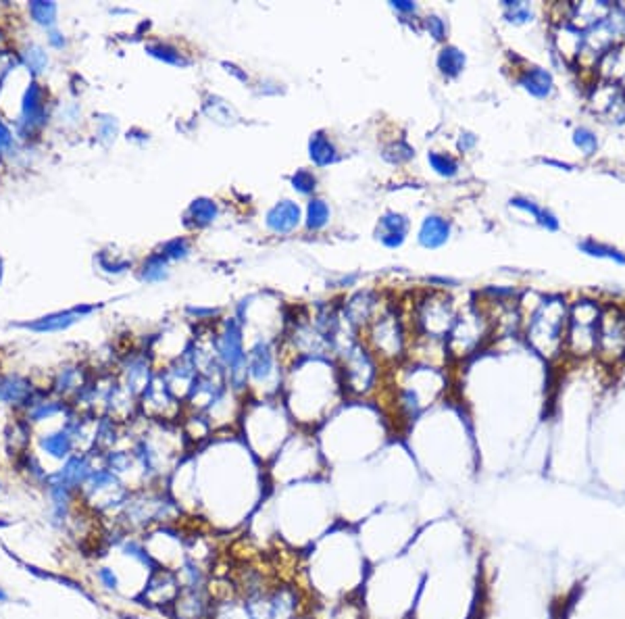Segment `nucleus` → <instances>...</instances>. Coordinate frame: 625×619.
<instances>
[{
	"label": "nucleus",
	"instance_id": "f257e3e1",
	"mask_svg": "<svg viewBox=\"0 0 625 619\" xmlns=\"http://www.w3.org/2000/svg\"><path fill=\"white\" fill-rule=\"evenodd\" d=\"M355 523L338 521L304 550L306 592L315 603H336L361 596L369 574Z\"/></svg>",
	"mask_w": 625,
	"mask_h": 619
},
{
	"label": "nucleus",
	"instance_id": "f03ea898",
	"mask_svg": "<svg viewBox=\"0 0 625 619\" xmlns=\"http://www.w3.org/2000/svg\"><path fill=\"white\" fill-rule=\"evenodd\" d=\"M271 494L277 496V503H271L267 496L258 513H263V519L273 526L277 538L290 547L306 550L319 536L342 521L336 515L330 490L321 479L275 488Z\"/></svg>",
	"mask_w": 625,
	"mask_h": 619
},
{
	"label": "nucleus",
	"instance_id": "7ed1b4c3",
	"mask_svg": "<svg viewBox=\"0 0 625 619\" xmlns=\"http://www.w3.org/2000/svg\"><path fill=\"white\" fill-rule=\"evenodd\" d=\"M242 428H244V444L267 467L280 448L292 436L294 419L290 417L288 409L275 399H258L248 407L244 404L242 413Z\"/></svg>",
	"mask_w": 625,
	"mask_h": 619
},
{
	"label": "nucleus",
	"instance_id": "20e7f679",
	"mask_svg": "<svg viewBox=\"0 0 625 619\" xmlns=\"http://www.w3.org/2000/svg\"><path fill=\"white\" fill-rule=\"evenodd\" d=\"M355 528L369 563L392 559L408 550L415 540V530L408 528L405 509L394 505L375 509L373 515L365 517V521Z\"/></svg>",
	"mask_w": 625,
	"mask_h": 619
},
{
	"label": "nucleus",
	"instance_id": "39448f33",
	"mask_svg": "<svg viewBox=\"0 0 625 619\" xmlns=\"http://www.w3.org/2000/svg\"><path fill=\"white\" fill-rule=\"evenodd\" d=\"M265 470L271 490H275L300 482L323 479L326 457L311 434L294 432Z\"/></svg>",
	"mask_w": 625,
	"mask_h": 619
},
{
	"label": "nucleus",
	"instance_id": "423d86ee",
	"mask_svg": "<svg viewBox=\"0 0 625 619\" xmlns=\"http://www.w3.org/2000/svg\"><path fill=\"white\" fill-rule=\"evenodd\" d=\"M569 305L563 296H546L532 311L525 336L527 342L546 359L565 355V331H567Z\"/></svg>",
	"mask_w": 625,
	"mask_h": 619
},
{
	"label": "nucleus",
	"instance_id": "0eeeda50",
	"mask_svg": "<svg viewBox=\"0 0 625 619\" xmlns=\"http://www.w3.org/2000/svg\"><path fill=\"white\" fill-rule=\"evenodd\" d=\"M602 305L594 298H578L569 305L565 353L573 359H588L596 355V334Z\"/></svg>",
	"mask_w": 625,
	"mask_h": 619
},
{
	"label": "nucleus",
	"instance_id": "6e6552de",
	"mask_svg": "<svg viewBox=\"0 0 625 619\" xmlns=\"http://www.w3.org/2000/svg\"><path fill=\"white\" fill-rule=\"evenodd\" d=\"M130 492L132 488L123 479H119L107 467H96L79 490V501L94 515L113 517L123 507Z\"/></svg>",
	"mask_w": 625,
	"mask_h": 619
},
{
	"label": "nucleus",
	"instance_id": "1a4fd4ad",
	"mask_svg": "<svg viewBox=\"0 0 625 619\" xmlns=\"http://www.w3.org/2000/svg\"><path fill=\"white\" fill-rule=\"evenodd\" d=\"M596 357L607 365H617L625 359V309L615 302L602 305L596 334Z\"/></svg>",
	"mask_w": 625,
	"mask_h": 619
},
{
	"label": "nucleus",
	"instance_id": "9d476101",
	"mask_svg": "<svg viewBox=\"0 0 625 619\" xmlns=\"http://www.w3.org/2000/svg\"><path fill=\"white\" fill-rule=\"evenodd\" d=\"M215 605V586L182 588L169 613L173 619H211Z\"/></svg>",
	"mask_w": 625,
	"mask_h": 619
},
{
	"label": "nucleus",
	"instance_id": "9b49d317",
	"mask_svg": "<svg viewBox=\"0 0 625 619\" xmlns=\"http://www.w3.org/2000/svg\"><path fill=\"white\" fill-rule=\"evenodd\" d=\"M180 590H182V584H180V578H178V574L173 569L154 567L147 578L140 598L147 601V605H150V607L171 609V605L176 603Z\"/></svg>",
	"mask_w": 625,
	"mask_h": 619
},
{
	"label": "nucleus",
	"instance_id": "f8f14e48",
	"mask_svg": "<svg viewBox=\"0 0 625 619\" xmlns=\"http://www.w3.org/2000/svg\"><path fill=\"white\" fill-rule=\"evenodd\" d=\"M588 105L600 117H607L615 123L625 121V92L615 81L596 79L590 90Z\"/></svg>",
	"mask_w": 625,
	"mask_h": 619
},
{
	"label": "nucleus",
	"instance_id": "ddd939ff",
	"mask_svg": "<svg viewBox=\"0 0 625 619\" xmlns=\"http://www.w3.org/2000/svg\"><path fill=\"white\" fill-rule=\"evenodd\" d=\"M457 322V311L452 307V300L448 296L434 294L419 311V324L423 326L428 338H442L448 336Z\"/></svg>",
	"mask_w": 625,
	"mask_h": 619
},
{
	"label": "nucleus",
	"instance_id": "4468645a",
	"mask_svg": "<svg viewBox=\"0 0 625 619\" xmlns=\"http://www.w3.org/2000/svg\"><path fill=\"white\" fill-rule=\"evenodd\" d=\"M486 334V317L474 311L467 315H457V322L450 329V340H448V348L454 355H469Z\"/></svg>",
	"mask_w": 625,
	"mask_h": 619
},
{
	"label": "nucleus",
	"instance_id": "2eb2a0df",
	"mask_svg": "<svg viewBox=\"0 0 625 619\" xmlns=\"http://www.w3.org/2000/svg\"><path fill=\"white\" fill-rule=\"evenodd\" d=\"M375 382V369L365 353H348L342 369V388L350 394H365Z\"/></svg>",
	"mask_w": 625,
	"mask_h": 619
},
{
	"label": "nucleus",
	"instance_id": "dca6fc26",
	"mask_svg": "<svg viewBox=\"0 0 625 619\" xmlns=\"http://www.w3.org/2000/svg\"><path fill=\"white\" fill-rule=\"evenodd\" d=\"M142 409L152 419H173L180 413L178 397L167 388V384L161 380H152L150 386L142 394Z\"/></svg>",
	"mask_w": 625,
	"mask_h": 619
},
{
	"label": "nucleus",
	"instance_id": "f3484780",
	"mask_svg": "<svg viewBox=\"0 0 625 619\" xmlns=\"http://www.w3.org/2000/svg\"><path fill=\"white\" fill-rule=\"evenodd\" d=\"M94 470H96V467H94V463H92V457H90L88 453H77V455H71V457L63 463V467H61L59 472H55L52 475H55L59 482H63L65 486H69L71 490L79 492Z\"/></svg>",
	"mask_w": 625,
	"mask_h": 619
},
{
	"label": "nucleus",
	"instance_id": "a211bd4d",
	"mask_svg": "<svg viewBox=\"0 0 625 619\" xmlns=\"http://www.w3.org/2000/svg\"><path fill=\"white\" fill-rule=\"evenodd\" d=\"M615 4L609 0H596V2H573L571 4V19L569 23L575 25L582 32H588L590 28L598 25L602 19H607V15L611 13Z\"/></svg>",
	"mask_w": 625,
	"mask_h": 619
},
{
	"label": "nucleus",
	"instance_id": "6ab92c4d",
	"mask_svg": "<svg viewBox=\"0 0 625 619\" xmlns=\"http://www.w3.org/2000/svg\"><path fill=\"white\" fill-rule=\"evenodd\" d=\"M517 84L534 98L538 101H546L551 98L552 92H554V77L549 69L544 67H538V65H532V67H525L523 72L517 75Z\"/></svg>",
	"mask_w": 625,
	"mask_h": 619
},
{
	"label": "nucleus",
	"instance_id": "aec40b11",
	"mask_svg": "<svg viewBox=\"0 0 625 619\" xmlns=\"http://www.w3.org/2000/svg\"><path fill=\"white\" fill-rule=\"evenodd\" d=\"M584 42H586V34L571 23H563L554 28V48L569 63H575V59L580 57L584 48Z\"/></svg>",
	"mask_w": 625,
	"mask_h": 619
},
{
	"label": "nucleus",
	"instance_id": "412c9836",
	"mask_svg": "<svg viewBox=\"0 0 625 619\" xmlns=\"http://www.w3.org/2000/svg\"><path fill=\"white\" fill-rule=\"evenodd\" d=\"M46 123V105H44V94L38 84H30L25 90L23 103H21V125L28 127H42Z\"/></svg>",
	"mask_w": 625,
	"mask_h": 619
},
{
	"label": "nucleus",
	"instance_id": "4be33fe9",
	"mask_svg": "<svg viewBox=\"0 0 625 619\" xmlns=\"http://www.w3.org/2000/svg\"><path fill=\"white\" fill-rule=\"evenodd\" d=\"M92 311H94V307H75L69 311L46 315L32 324H23V328L34 329V331H59V329H67L69 326H74L75 322H79L84 315H90Z\"/></svg>",
	"mask_w": 625,
	"mask_h": 619
},
{
	"label": "nucleus",
	"instance_id": "5701e85b",
	"mask_svg": "<svg viewBox=\"0 0 625 619\" xmlns=\"http://www.w3.org/2000/svg\"><path fill=\"white\" fill-rule=\"evenodd\" d=\"M450 238V221L442 215H430L423 219L419 229V242L425 249H440Z\"/></svg>",
	"mask_w": 625,
	"mask_h": 619
},
{
	"label": "nucleus",
	"instance_id": "b1692460",
	"mask_svg": "<svg viewBox=\"0 0 625 619\" xmlns=\"http://www.w3.org/2000/svg\"><path fill=\"white\" fill-rule=\"evenodd\" d=\"M298 223H300V209L292 200H282L267 215V225L275 234H288V232L294 229Z\"/></svg>",
	"mask_w": 625,
	"mask_h": 619
},
{
	"label": "nucleus",
	"instance_id": "393cba45",
	"mask_svg": "<svg viewBox=\"0 0 625 619\" xmlns=\"http://www.w3.org/2000/svg\"><path fill=\"white\" fill-rule=\"evenodd\" d=\"M40 448H42L48 457H52V459H57V461H67V459L74 455V448H75L74 436H71L65 428H61V430H57V432L44 434L42 440H40Z\"/></svg>",
	"mask_w": 625,
	"mask_h": 619
},
{
	"label": "nucleus",
	"instance_id": "a878e982",
	"mask_svg": "<svg viewBox=\"0 0 625 619\" xmlns=\"http://www.w3.org/2000/svg\"><path fill=\"white\" fill-rule=\"evenodd\" d=\"M32 397V386L28 380L11 375V377H0V402L8 404H25Z\"/></svg>",
	"mask_w": 625,
	"mask_h": 619
},
{
	"label": "nucleus",
	"instance_id": "bb28decb",
	"mask_svg": "<svg viewBox=\"0 0 625 619\" xmlns=\"http://www.w3.org/2000/svg\"><path fill=\"white\" fill-rule=\"evenodd\" d=\"M406 229H408V221L401 215H386L379 221V238L386 246L396 249L405 242Z\"/></svg>",
	"mask_w": 625,
	"mask_h": 619
},
{
	"label": "nucleus",
	"instance_id": "cd10ccee",
	"mask_svg": "<svg viewBox=\"0 0 625 619\" xmlns=\"http://www.w3.org/2000/svg\"><path fill=\"white\" fill-rule=\"evenodd\" d=\"M511 207H515L519 211H525L527 215H532V217L536 219L542 227H546V229H558V219L554 217L551 211L538 207V205H536L534 200H529V198L515 196V198H511Z\"/></svg>",
	"mask_w": 625,
	"mask_h": 619
},
{
	"label": "nucleus",
	"instance_id": "c85d7f7f",
	"mask_svg": "<svg viewBox=\"0 0 625 619\" xmlns=\"http://www.w3.org/2000/svg\"><path fill=\"white\" fill-rule=\"evenodd\" d=\"M578 249L582 253H586L588 256H596V259H607V261H613V263H619V265H625V253H621L619 249L611 246V244H604V242H598L594 238H586L578 244Z\"/></svg>",
	"mask_w": 625,
	"mask_h": 619
},
{
	"label": "nucleus",
	"instance_id": "c756f323",
	"mask_svg": "<svg viewBox=\"0 0 625 619\" xmlns=\"http://www.w3.org/2000/svg\"><path fill=\"white\" fill-rule=\"evenodd\" d=\"M438 69L446 77H457L465 69V55L457 46H444L438 55Z\"/></svg>",
	"mask_w": 625,
	"mask_h": 619
},
{
	"label": "nucleus",
	"instance_id": "7c9ffc66",
	"mask_svg": "<svg viewBox=\"0 0 625 619\" xmlns=\"http://www.w3.org/2000/svg\"><path fill=\"white\" fill-rule=\"evenodd\" d=\"M573 146L584 154V157H594L598 152V136L594 130H590L588 125H580L573 130Z\"/></svg>",
	"mask_w": 625,
	"mask_h": 619
},
{
	"label": "nucleus",
	"instance_id": "2f4dec72",
	"mask_svg": "<svg viewBox=\"0 0 625 619\" xmlns=\"http://www.w3.org/2000/svg\"><path fill=\"white\" fill-rule=\"evenodd\" d=\"M428 161L432 165V169L442 176V178H454L459 174V161L452 157V154H446V152H430L428 154Z\"/></svg>",
	"mask_w": 625,
	"mask_h": 619
},
{
	"label": "nucleus",
	"instance_id": "473e14b6",
	"mask_svg": "<svg viewBox=\"0 0 625 619\" xmlns=\"http://www.w3.org/2000/svg\"><path fill=\"white\" fill-rule=\"evenodd\" d=\"M333 157H336V150H333L330 140L323 134H315L311 140V159L317 165H328L333 161Z\"/></svg>",
	"mask_w": 625,
	"mask_h": 619
},
{
	"label": "nucleus",
	"instance_id": "72a5a7b5",
	"mask_svg": "<svg viewBox=\"0 0 625 619\" xmlns=\"http://www.w3.org/2000/svg\"><path fill=\"white\" fill-rule=\"evenodd\" d=\"M505 17L509 23H515V25H523V23H529L534 21V8L525 2H511L507 0L505 4Z\"/></svg>",
	"mask_w": 625,
	"mask_h": 619
},
{
	"label": "nucleus",
	"instance_id": "f704fd0d",
	"mask_svg": "<svg viewBox=\"0 0 625 619\" xmlns=\"http://www.w3.org/2000/svg\"><path fill=\"white\" fill-rule=\"evenodd\" d=\"M330 219V209L323 200L315 198L309 203V211H306V225L311 229H321Z\"/></svg>",
	"mask_w": 625,
	"mask_h": 619
},
{
	"label": "nucleus",
	"instance_id": "c9c22d12",
	"mask_svg": "<svg viewBox=\"0 0 625 619\" xmlns=\"http://www.w3.org/2000/svg\"><path fill=\"white\" fill-rule=\"evenodd\" d=\"M65 411V404L59 401H40L36 402L34 407H30V413H28V419L32 421H42V419H50L59 413Z\"/></svg>",
	"mask_w": 625,
	"mask_h": 619
},
{
	"label": "nucleus",
	"instance_id": "e433bc0d",
	"mask_svg": "<svg viewBox=\"0 0 625 619\" xmlns=\"http://www.w3.org/2000/svg\"><path fill=\"white\" fill-rule=\"evenodd\" d=\"M190 215H192L196 225H207L217 215V207H215V203H211L207 198H200V200H194V205L190 207Z\"/></svg>",
	"mask_w": 625,
	"mask_h": 619
},
{
	"label": "nucleus",
	"instance_id": "4c0bfd02",
	"mask_svg": "<svg viewBox=\"0 0 625 619\" xmlns=\"http://www.w3.org/2000/svg\"><path fill=\"white\" fill-rule=\"evenodd\" d=\"M30 13L42 25H52L57 17V4L55 2H30Z\"/></svg>",
	"mask_w": 625,
	"mask_h": 619
},
{
	"label": "nucleus",
	"instance_id": "58836bf2",
	"mask_svg": "<svg viewBox=\"0 0 625 619\" xmlns=\"http://www.w3.org/2000/svg\"><path fill=\"white\" fill-rule=\"evenodd\" d=\"M167 276V265H165V256L163 255H154L148 259L144 263V271H142V278L147 282H159Z\"/></svg>",
	"mask_w": 625,
	"mask_h": 619
},
{
	"label": "nucleus",
	"instance_id": "ea45409f",
	"mask_svg": "<svg viewBox=\"0 0 625 619\" xmlns=\"http://www.w3.org/2000/svg\"><path fill=\"white\" fill-rule=\"evenodd\" d=\"M96 580L98 584L107 590V592H119L121 590V578L117 574V569H113L110 565H101L96 567Z\"/></svg>",
	"mask_w": 625,
	"mask_h": 619
},
{
	"label": "nucleus",
	"instance_id": "a19ab883",
	"mask_svg": "<svg viewBox=\"0 0 625 619\" xmlns=\"http://www.w3.org/2000/svg\"><path fill=\"white\" fill-rule=\"evenodd\" d=\"M148 52L165 63H173V65H185V61L182 59V55L178 50H173L171 46H165V44H152L148 46Z\"/></svg>",
	"mask_w": 625,
	"mask_h": 619
},
{
	"label": "nucleus",
	"instance_id": "79ce46f5",
	"mask_svg": "<svg viewBox=\"0 0 625 619\" xmlns=\"http://www.w3.org/2000/svg\"><path fill=\"white\" fill-rule=\"evenodd\" d=\"M23 59H25V65L30 67V72H42L44 67H46V63H48V57H46V52L40 48V46H30L28 50H25V55H23Z\"/></svg>",
	"mask_w": 625,
	"mask_h": 619
},
{
	"label": "nucleus",
	"instance_id": "37998d69",
	"mask_svg": "<svg viewBox=\"0 0 625 619\" xmlns=\"http://www.w3.org/2000/svg\"><path fill=\"white\" fill-rule=\"evenodd\" d=\"M292 186H294L298 192H302V194H309V192H313V190H315V176H313L311 171H304V169H300V171H296L294 178H292Z\"/></svg>",
	"mask_w": 625,
	"mask_h": 619
},
{
	"label": "nucleus",
	"instance_id": "c03bdc74",
	"mask_svg": "<svg viewBox=\"0 0 625 619\" xmlns=\"http://www.w3.org/2000/svg\"><path fill=\"white\" fill-rule=\"evenodd\" d=\"M161 255L165 256V259H184L188 255V244H185V240H171V242H167L165 244V249H163V253Z\"/></svg>",
	"mask_w": 625,
	"mask_h": 619
},
{
	"label": "nucleus",
	"instance_id": "a18cd8bd",
	"mask_svg": "<svg viewBox=\"0 0 625 619\" xmlns=\"http://www.w3.org/2000/svg\"><path fill=\"white\" fill-rule=\"evenodd\" d=\"M425 28H428L430 36L434 38V40H444L446 38V23H444V19H440L438 15H430L425 19Z\"/></svg>",
	"mask_w": 625,
	"mask_h": 619
},
{
	"label": "nucleus",
	"instance_id": "49530a36",
	"mask_svg": "<svg viewBox=\"0 0 625 619\" xmlns=\"http://www.w3.org/2000/svg\"><path fill=\"white\" fill-rule=\"evenodd\" d=\"M11 130L0 121V150H4V148H8L11 146Z\"/></svg>",
	"mask_w": 625,
	"mask_h": 619
},
{
	"label": "nucleus",
	"instance_id": "de8ad7c7",
	"mask_svg": "<svg viewBox=\"0 0 625 619\" xmlns=\"http://www.w3.org/2000/svg\"><path fill=\"white\" fill-rule=\"evenodd\" d=\"M478 142V138L474 136V134H465V136H461V140H459V148L461 150H469L471 146H476Z\"/></svg>",
	"mask_w": 625,
	"mask_h": 619
},
{
	"label": "nucleus",
	"instance_id": "09e8293b",
	"mask_svg": "<svg viewBox=\"0 0 625 619\" xmlns=\"http://www.w3.org/2000/svg\"><path fill=\"white\" fill-rule=\"evenodd\" d=\"M392 6L401 13H415V4L413 2H406V0H398V2H392Z\"/></svg>",
	"mask_w": 625,
	"mask_h": 619
},
{
	"label": "nucleus",
	"instance_id": "8fccbe9b",
	"mask_svg": "<svg viewBox=\"0 0 625 619\" xmlns=\"http://www.w3.org/2000/svg\"><path fill=\"white\" fill-rule=\"evenodd\" d=\"M61 36V34H57V32H52V34H50V36H48V40H50V42H52V44H55V46H63V44H65V40H63V38H59Z\"/></svg>",
	"mask_w": 625,
	"mask_h": 619
},
{
	"label": "nucleus",
	"instance_id": "3c124183",
	"mask_svg": "<svg viewBox=\"0 0 625 619\" xmlns=\"http://www.w3.org/2000/svg\"><path fill=\"white\" fill-rule=\"evenodd\" d=\"M617 84L621 86V90H624V92H625V55H624V69H621V75H619Z\"/></svg>",
	"mask_w": 625,
	"mask_h": 619
},
{
	"label": "nucleus",
	"instance_id": "603ef678",
	"mask_svg": "<svg viewBox=\"0 0 625 619\" xmlns=\"http://www.w3.org/2000/svg\"><path fill=\"white\" fill-rule=\"evenodd\" d=\"M6 601H8V594H6V590L0 588V603H6Z\"/></svg>",
	"mask_w": 625,
	"mask_h": 619
},
{
	"label": "nucleus",
	"instance_id": "864d4df0",
	"mask_svg": "<svg viewBox=\"0 0 625 619\" xmlns=\"http://www.w3.org/2000/svg\"><path fill=\"white\" fill-rule=\"evenodd\" d=\"M298 619H315V615H313V613H311V609H309L306 613H302V615H300Z\"/></svg>",
	"mask_w": 625,
	"mask_h": 619
},
{
	"label": "nucleus",
	"instance_id": "5fc2aeb1",
	"mask_svg": "<svg viewBox=\"0 0 625 619\" xmlns=\"http://www.w3.org/2000/svg\"><path fill=\"white\" fill-rule=\"evenodd\" d=\"M0 492H2V484H0Z\"/></svg>",
	"mask_w": 625,
	"mask_h": 619
},
{
	"label": "nucleus",
	"instance_id": "6e6d98bb",
	"mask_svg": "<svg viewBox=\"0 0 625 619\" xmlns=\"http://www.w3.org/2000/svg\"><path fill=\"white\" fill-rule=\"evenodd\" d=\"M0 276H2V269H0Z\"/></svg>",
	"mask_w": 625,
	"mask_h": 619
}]
</instances>
